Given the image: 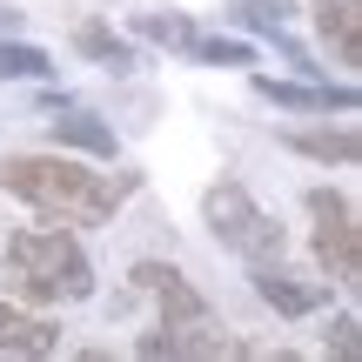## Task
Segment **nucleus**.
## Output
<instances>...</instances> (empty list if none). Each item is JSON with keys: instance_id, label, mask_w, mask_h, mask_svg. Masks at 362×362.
Returning a JSON list of instances; mask_svg holds the SVG:
<instances>
[{"instance_id": "f257e3e1", "label": "nucleus", "mask_w": 362, "mask_h": 362, "mask_svg": "<svg viewBox=\"0 0 362 362\" xmlns=\"http://www.w3.org/2000/svg\"><path fill=\"white\" fill-rule=\"evenodd\" d=\"M128 188L134 181H101L94 168H81L67 155H13V161H0V194H21L40 215H61V221H115Z\"/></svg>"}, {"instance_id": "f03ea898", "label": "nucleus", "mask_w": 362, "mask_h": 362, "mask_svg": "<svg viewBox=\"0 0 362 362\" xmlns=\"http://www.w3.org/2000/svg\"><path fill=\"white\" fill-rule=\"evenodd\" d=\"M7 288L21 302L61 309V302H88L94 296V262L67 228H27L7 242Z\"/></svg>"}, {"instance_id": "7ed1b4c3", "label": "nucleus", "mask_w": 362, "mask_h": 362, "mask_svg": "<svg viewBox=\"0 0 362 362\" xmlns=\"http://www.w3.org/2000/svg\"><path fill=\"white\" fill-rule=\"evenodd\" d=\"M202 215H208V228H215V242L221 248H235L242 262H275L282 255V221H269L255 208V194L242 188V181H215V188L202 194Z\"/></svg>"}, {"instance_id": "20e7f679", "label": "nucleus", "mask_w": 362, "mask_h": 362, "mask_svg": "<svg viewBox=\"0 0 362 362\" xmlns=\"http://www.w3.org/2000/svg\"><path fill=\"white\" fill-rule=\"evenodd\" d=\"M309 215H315V262L336 288L362 282V235H356V208L336 188H309Z\"/></svg>"}, {"instance_id": "39448f33", "label": "nucleus", "mask_w": 362, "mask_h": 362, "mask_svg": "<svg viewBox=\"0 0 362 362\" xmlns=\"http://www.w3.org/2000/svg\"><path fill=\"white\" fill-rule=\"evenodd\" d=\"M128 275H134V288H141V296H155V302H161V315H168V322H202V315H208V302L194 296L188 275L168 269V262H134Z\"/></svg>"}, {"instance_id": "423d86ee", "label": "nucleus", "mask_w": 362, "mask_h": 362, "mask_svg": "<svg viewBox=\"0 0 362 362\" xmlns=\"http://www.w3.org/2000/svg\"><path fill=\"white\" fill-rule=\"evenodd\" d=\"M255 269H262V275H255V296L269 302L275 315H315V309H322V296H329L322 282L288 275V269H275V262H255Z\"/></svg>"}, {"instance_id": "0eeeda50", "label": "nucleus", "mask_w": 362, "mask_h": 362, "mask_svg": "<svg viewBox=\"0 0 362 362\" xmlns=\"http://www.w3.org/2000/svg\"><path fill=\"white\" fill-rule=\"evenodd\" d=\"M54 349H61V329L54 322L0 302V356H54Z\"/></svg>"}, {"instance_id": "6e6552de", "label": "nucleus", "mask_w": 362, "mask_h": 362, "mask_svg": "<svg viewBox=\"0 0 362 362\" xmlns=\"http://www.w3.org/2000/svg\"><path fill=\"white\" fill-rule=\"evenodd\" d=\"M255 94H262V101H275V107H296V115L356 107V88H302V81H275V74H262V81H255Z\"/></svg>"}, {"instance_id": "1a4fd4ad", "label": "nucleus", "mask_w": 362, "mask_h": 362, "mask_svg": "<svg viewBox=\"0 0 362 362\" xmlns=\"http://www.w3.org/2000/svg\"><path fill=\"white\" fill-rule=\"evenodd\" d=\"M315 27H322V40L336 47V61H362V0H322L315 7Z\"/></svg>"}, {"instance_id": "9d476101", "label": "nucleus", "mask_w": 362, "mask_h": 362, "mask_svg": "<svg viewBox=\"0 0 362 362\" xmlns=\"http://www.w3.org/2000/svg\"><path fill=\"white\" fill-rule=\"evenodd\" d=\"M54 148H81V155H115V128H101L81 107H61L54 115Z\"/></svg>"}, {"instance_id": "9b49d317", "label": "nucleus", "mask_w": 362, "mask_h": 362, "mask_svg": "<svg viewBox=\"0 0 362 362\" xmlns=\"http://www.w3.org/2000/svg\"><path fill=\"white\" fill-rule=\"evenodd\" d=\"M74 47L88 54V61L115 67V74H121V67H134V47L115 34V27H101V21H81V27H74Z\"/></svg>"}, {"instance_id": "f8f14e48", "label": "nucleus", "mask_w": 362, "mask_h": 362, "mask_svg": "<svg viewBox=\"0 0 362 362\" xmlns=\"http://www.w3.org/2000/svg\"><path fill=\"white\" fill-rule=\"evenodd\" d=\"M288 148L309 155V161H336V168H349V161L362 155V141H356L349 128H336V134H288Z\"/></svg>"}, {"instance_id": "ddd939ff", "label": "nucleus", "mask_w": 362, "mask_h": 362, "mask_svg": "<svg viewBox=\"0 0 362 362\" xmlns=\"http://www.w3.org/2000/svg\"><path fill=\"white\" fill-rule=\"evenodd\" d=\"M47 67L54 61L40 47H27V40H0V81H40Z\"/></svg>"}, {"instance_id": "4468645a", "label": "nucleus", "mask_w": 362, "mask_h": 362, "mask_svg": "<svg viewBox=\"0 0 362 362\" xmlns=\"http://www.w3.org/2000/svg\"><path fill=\"white\" fill-rule=\"evenodd\" d=\"M134 27H141L148 40H161V47H181V54H188V40H194V21H188V13H141Z\"/></svg>"}, {"instance_id": "2eb2a0df", "label": "nucleus", "mask_w": 362, "mask_h": 362, "mask_svg": "<svg viewBox=\"0 0 362 362\" xmlns=\"http://www.w3.org/2000/svg\"><path fill=\"white\" fill-rule=\"evenodd\" d=\"M188 54H194L202 67H242V61H255V54H248V40H202V34L188 40Z\"/></svg>"}, {"instance_id": "dca6fc26", "label": "nucleus", "mask_w": 362, "mask_h": 362, "mask_svg": "<svg viewBox=\"0 0 362 362\" xmlns=\"http://www.w3.org/2000/svg\"><path fill=\"white\" fill-rule=\"evenodd\" d=\"M235 13H242L248 27H269V34H275V27H282L296 7H288V0H235Z\"/></svg>"}, {"instance_id": "f3484780", "label": "nucleus", "mask_w": 362, "mask_h": 362, "mask_svg": "<svg viewBox=\"0 0 362 362\" xmlns=\"http://www.w3.org/2000/svg\"><path fill=\"white\" fill-rule=\"evenodd\" d=\"M356 309H342L336 315V322H329V356H336V362H356Z\"/></svg>"}]
</instances>
